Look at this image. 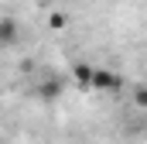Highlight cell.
<instances>
[{"mask_svg": "<svg viewBox=\"0 0 147 144\" xmlns=\"http://www.w3.org/2000/svg\"><path fill=\"white\" fill-rule=\"evenodd\" d=\"M62 93H65V75H58V72H45L34 82V96L41 103H55V100H62Z\"/></svg>", "mask_w": 147, "mask_h": 144, "instance_id": "cell-1", "label": "cell"}, {"mask_svg": "<svg viewBox=\"0 0 147 144\" xmlns=\"http://www.w3.org/2000/svg\"><path fill=\"white\" fill-rule=\"evenodd\" d=\"M89 89H96V93H116V89H123V75L113 72V69H103V65H92Z\"/></svg>", "mask_w": 147, "mask_h": 144, "instance_id": "cell-2", "label": "cell"}, {"mask_svg": "<svg viewBox=\"0 0 147 144\" xmlns=\"http://www.w3.org/2000/svg\"><path fill=\"white\" fill-rule=\"evenodd\" d=\"M21 41V24L14 17H0V48H14Z\"/></svg>", "mask_w": 147, "mask_h": 144, "instance_id": "cell-3", "label": "cell"}, {"mask_svg": "<svg viewBox=\"0 0 147 144\" xmlns=\"http://www.w3.org/2000/svg\"><path fill=\"white\" fill-rule=\"evenodd\" d=\"M89 72H92V65H89V62H75L72 72H69V79H72L79 89H89Z\"/></svg>", "mask_w": 147, "mask_h": 144, "instance_id": "cell-4", "label": "cell"}, {"mask_svg": "<svg viewBox=\"0 0 147 144\" xmlns=\"http://www.w3.org/2000/svg\"><path fill=\"white\" fill-rule=\"evenodd\" d=\"M134 103H137V107H144V103H147V93H144V86H137V93H134Z\"/></svg>", "mask_w": 147, "mask_h": 144, "instance_id": "cell-5", "label": "cell"}, {"mask_svg": "<svg viewBox=\"0 0 147 144\" xmlns=\"http://www.w3.org/2000/svg\"><path fill=\"white\" fill-rule=\"evenodd\" d=\"M65 24V14H51V28H62Z\"/></svg>", "mask_w": 147, "mask_h": 144, "instance_id": "cell-6", "label": "cell"}]
</instances>
